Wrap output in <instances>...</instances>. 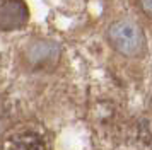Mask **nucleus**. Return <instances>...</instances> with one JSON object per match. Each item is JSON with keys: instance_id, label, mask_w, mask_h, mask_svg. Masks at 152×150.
<instances>
[{"instance_id": "nucleus-1", "label": "nucleus", "mask_w": 152, "mask_h": 150, "mask_svg": "<svg viewBox=\"0 0 152 150\" xmlns=\"http://www.w3.org/2000/svg\"><path fill=\"white\" fill-rule=\"evenodd\" d=\"M111 44L125 56H138L145 48V38L142 29L128 20H118L111 24L108 31Z\"/></svg>"}, {"instance_id": "nucleus-2", "label": "nucleus", "mask_w": 152, "mask_h": 150, "mask_svg": "<svg viewBox=\"0 0 152 150\" xmlns=\"http://www.w3.org/2000/svg\"><path fill=\"white\" fill-rule=\"evenodd\" d=\"M29 10L22 0L0 2V31H17L28 24Z\"/></svg>"}, {"instance_id": "nucleus-3", "label": "nucleus", "mask_w": 152, "mask_h": 150, "mask_svg": "<svg viewBox=\"0 0 152 150\" xmlns=\"http://www.w3.org/2000/svg\"><path fill=\"white\" fill-rule=\"evenodd\" d=\"M9 150H46L43 140L34 133H22V135L15 136Z\"/></svg>"}, {"instance_id": "nucleus-4", "label": "nucleus", "mask_w": 152, "mask_h": 150, "mask_svg": "<svg viewBox=\"0 0 152 150\" xmlns=\"http://www.w3.org/2000/svg\"><path fill=\"white\" fill-rule=\"evenodd\" d=\"M29 51H31V60H33V63H43L46 56L51 58L53 56V51H56V50L50 43H36Z\"/></svg>"}, {"instance_id": "nucleus-5", "label": "nucleus", "mask_w": 152, "mask_h": 150, "mask_svg": "<svg viewBox=\"0 0 152 150\" xmlns=\"http://www.w3.org/2000/svg\"><path fill=\"white\" fill-rule=\"evenodd\" d=\"M140 4H142V9L145 12L152 15V0H140Z\"/></svg>"}]
</instances>
